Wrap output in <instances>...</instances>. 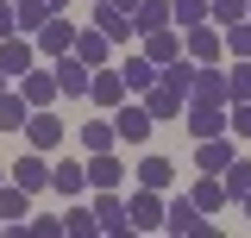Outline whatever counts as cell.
I'll return each instance as SVG.
<instances>
[{"label": "cell", "mask_w": 251, "mask_h": 238, "mask_svg": "<svg viewBox=\"0 0 251 238\" xmlns=\"http://www.w3.org/2000/svg\"><path fill=\"white\" fill-rule=\"evenodd\" d=\"M88 100H94V107H120V100H126V75L100 63V69H94V88H88Z\"/></svg>", "instance_id": "e0dca14e"}, {"label": "cell", "mask_w": 251, "mask_h": 238, "mask_svg": "<svg viewBox=\"0 0 251 238\" xmlns=\"http://www.w3.org/2000/svg\"><path fill=\"white\" fill-rule=\"evenodd\" d=\"M50 6H57V13H63V6H69V0H50Z\"/></svg>", "instance_id": "60d3db41"}, {"label": "cell", "mask_w": 251, "mask_h": 238, "mask_svg": "<svg viewBox=\"0 0 251 238\" xmlns=\"http://www.w3.org/2000/svg\"><path fill=\"white\" fill-rule=\"evenodd\" d=\"M170 182H176V163H170V157H145V163H138V188H157V194H163Z\"/></svg>", "instance_id": "4316f807"}, {"label": "cell", "mask_w": 251, "mask_h": 238, "mask_svg": "<svg viewBox=\"0 0 251 238\" xmlns=\"http://www.w3.org/2000/svg\"><path fill=\"white\" fill-rule=\"evenodd\" d=\"M25 119H31V100L19 88H6L0 94V132H25Z\"/></svg>", "instance_id": "44dd1931"}, {"label": "cell", "mask_w": 251, "mask_h": 238, "mask_svg": "<svg viewBox=\"0 0 251 238\" xmlns=\"http://www.w3.org/2000/svg\"><path fill=\"white\" fill-rule=\"evenodd\" d=\"M75 57L88 63V69H100V63L113 57V38H107L100 25H82V31H75Z\"/></svg>", "instance_id": "2e32d148"}, {"label": "cell", "mask_w": 251, "mask_h": 238, "mask_svg": "<svg viewBox=\"0 0 251 238\" xmlns=\"http://www.w3.org/2000/svg\"><path fill=\"white\" fill-rule=\"evenodd\" d=\"M19 94H25V100H31V107H50V100H57V69H38V63H31V69H25V75H19Z\"/></svg>", "instance_id": "4fadbf2b"}, {"label": "cell", "mask_w": 251, "mask_h": 238, "mask_svg": "<svg viewBox=\"0 0 251 238\" xmlns=\"http://www.w3.org/2000/svg\"><path fill=\"white\" fill-rule=\"evenodd\" d=\"M226 125H232V138H251V100H232L226 107Z\"/></svg>", "instance_id": "d590c367"}, {"label": "cell", "mask_w": 251, "mask_h": 238, "mask_svg": "<svg viewBox=\"0 0 251 238\" xmlns=\"http://www.w3.org/2000/svg\"><path fill=\"white\" fill-rule=\"evenodd\" d=\"M13 31H19V6H13V0H0V38H13Z\"/></svg>", "instance_id": "8d00e7d4"}, {"label": "cell", "mask_w": 251, "mask_h": 238, "mask_svg": "<svg viewBox=\"0 0 251 238\" xmlns=\"http://www.w3.org/2000/svg\"><path fill=\"white\" fill-rule=\"evenodd\" d=\"M0 69H6L13 82H19V75L31 69V44H25V31H13V38H0Z\"/></svg>", "instance_id": "d6986e66"}, {"label": "cell", "mask_w": 251, "mask_h": 238, "mask_svg": "<svg viewBox=\"0 0 251 238\" xmlns=\"http://www.w3.org/2000/svg\"><path fill=\"white\" fill-rule=\"evenodd\" d=\"M25 201H31V188L6 182V188H0V219H25Z\"/></svg>", "instance_id": "d6a6232c"}, {"label": "cell", "mask_w": 251, "mask_h": 238, "mask_svg": "<svg viewBox=\"0 0 251 238\" xmlns=\"http://www.w3.org/2000/svg\"><path fill=\"white\" fill-rule=\"evenodd\" d=\"M232 157H239V150H232V138H226V132H220V138H195V169H207V176H220Z\"/></svg>", "instance_id": "7c38bea8"}, {"label": "cell", "mask_w": 251, "mask_h": 238, "mask_svg": "<svg viewBox=\"0 0 251 238\" xmlns=\"http://www.w3.org/2000/svg\"><path fill=\"white\" fill-rule=\"evenodd\" d=\"M163 232H182L188 238V232H214V226H207V213L182 194V201H170V213H163Z\"/></svg>", "instance_id": "5bb4252c"}, {"label": "cell", "mask_w": 251, "mask_h": 238, "mask_svg": "<svg viewBox=\"0 0 251 238\" xmlns=\"http://www.w3.org/2000/svg\"><path fill=\"white\" fill-rule=\"evenodd\" d=\"M13 182H19V188H31V194H44V188H50V163H44V150L25 144V157L13 163Z\"/></svg>", "instance_id": "9a60e30c"}, {"label": "cell", "mask_w": 251, "mask_h": 238, "mask_svg": "<svg viewBox=\"0 0 251 238\" xmlns=\"http://www.w3.org/2000/svg\"><path fill=\"white\" fill-rule=\"evenodd\" d=\"M239 207H245V213H251V194H245V201H239Z\"/></svg>", "instance_id": "b9f144b4"}, {"label": "cell", "mask_w": 251, "mask_h": 238, "mask_svg": "<svg viewBox=\"0 0 251 238\" xmlns=\"http://www.w3.org/2000/svg\"><path fill=\"white\" fill-rule=\"evenodd\" d=\"M126 213H132V232H163V194L157 188H138V194H126Z\"/></svg>", "instance_id": "7a4b0ae2"}, {"label": "cell", "mask_w": 251, "mask_h": 238, "mask_svg": "<svg viewBox=\"0 0 251 238\" xmlns=\"http://www.w3.org/2000/svg\"><path fill=\"white\" fill-rule=\"evenodd\" d=\"M113 144H120V125H113V119H88V125H82V150H88V157L94 150H113Z\"/></svg>", "instance_id": "484cf974"}, {"label": "cell", "mask_w": 251, "mask_h": 238, "mask_svg": "<svg viewBox=\"0 0 251 238\" xmlns=\"http://www.w3.org/2000/svg\"><path fill=\"white\" fill-rule=\"evenodd\" d=\"M188 100H207V107H232V100H226V69H214V63H195Z\"/></svg>", "instance_id": "5b68a950"}, {"label": "cell", "mask_w": 251, "mask_h": 238, "mask_svg": "<svg viewBox=\"0 0 251 238\" xmlns=\"http://www.w3.org/2000/svg\"><path fill=\"white\" fill-rule=\"evenodd\" d=\"M226 50H232V57H251V19L226 25Z\"/></svg>", "instance_id": "e575fe53"}, {"label": "cell", "mask_w": 251, "mask_h": 238, "mask_svg": "<svg viewBox=\"0 0 251 238\" xmlns=\"http://www.w3.org/2000/svg\"><path fill=\"white\" fill-rule=\"evenodd\" d=\"M57 88L69 94V100H82V94L94 88V69H88L82 57H75V50H69V57H57Z\"/></svg>", "instance_id": "8fae6325"}, {"label": "cell", "mask_w": 251, "mask_h": 238, "mask_svg": "<svg viewBox=\"0 0 251 238\" xmlns=\"http://www.w3.org/2000/svg\"><path fill=\"white\" fill-rule=\"evenodd\" d=\"M75 31H82V19H63V13H50V25L38 31V50H44V57H69V50H75Z\"/></svg>", "instance_id": "8992f818"}, {"label": "cell", "mask_w": 251, "mask_h": 238, "mask_svg": "<svg viewBox=\"0 0 251 238\" xmlns=\"http://www.w3.org/2000/svg\"><path fill=\"white\" fill-rule=\"evenodd\" d=\"M182 119H188L195 138H220V132H232V125H226V107H207V100H188Z\"/></svg>", "instance_id": "30bf717a"}, {"label": "cell", "mask_w": 251, "mask_h": 238, "mask_svg": "<svg viewBox=\"0 0 251 238\" xmlns=\"http://www.w3.org/2000/svg\"><path fill=\"white\" fill-rule=\"evenodd\" d=\"M132 25H138V38H145V31H163V25H176V19H170V0H138Z\"/></svg>", "instance_id": "603a6c76"}, {"label": "cell", "mask_w": 251, "mask_h": 238, "mask_svg": "<svg viewBox=\"0 0 251 238\" xmlns=\"http://www.w3.org/2000/svg\"><path fill=\"white\" fill-rule=\"evenodd\" d=\"M145 57H151L157 69H170V63L182 57V44H176V25H163V31H145Z\"/></svg>", "instance_id": "ffe728a7"}, {"label": "cell", "mask_w": 251, "mask_h": 238, "mask_svg": "<svg viewBox=\"0 0 251 238\" xmlns=\"http://www.w3.org/2000/svg\"><path fill=\"white\" fill-rule=\"evenodd\" d=\"M220 182H226L232 201H245V194H251V157H232V163L220 169Z\"/></svg>", "instance_id": "83f0119b"}, {"label": "cell", "mask_w": 251, "mask_h": 238, "mask_svg": "<svg viewBox=\"0 0 251 238\" xmlns=\"http://www.w3.org/2000/svg\"><path fill=\"white\" fill-rule=\"evenodd\" d=\"M25 144H31V150H57V144H63V119L50 113V107H31V119H25Z\"/></svg>", "instance_id": "ba28073f"}, {"label": "cell", "mask_w": 251, "mask_h": 238, "mask_svg": "<svg viewBox=\"0 0 251 238\" xmlns=\"http://www.w3.org/2000/svg\"><path fill=\"white\" fill-rule=\"evenodd\" d=\"M50 188H57V194H69V201H75V194L88 188V163H50Z\"/></svg>", "instance_id": "7402d4cb"}, {"label": "cell", "mask_w": 251, "mask_h": 238, "mask_svg": "<svg viewBox=\"0 0 251 238\" xmlns=\"http://www.w3.org/2000/svg\"><path fill=\"white\" fill-rule=\"evenodd\" d=\"M88 25H100L107 38H113V44H132V38H138V25H132V13H120L113 0H100V6H94V13H88Z\"/></svg>", "instance_id": "9c48e42d"}, {"label": "cell", "mask_w": 251, "mask_h": 238, "mask_svg": "<svg viewBox=\"0 0 251 238\" xmlns=\"http://www.w3.org/2000/svg\"><path fill=\"white\" fill-rule=\"evenodd\" d=\"M113 6H120V13H138V0H113Z\"/></svg>", "instance_id": "74e56055"}, {"label": "cell", "mask_w": 251, "mask_h": 238, "mask_svg": "<svg viewBox=\"0 0 251 238\" xmlns=\"http://www.w3.org/2000/svg\"><path fill=\"white\" fill-rule=\"evenodd\" d=\"M6 176H13V163H0V188H6Z\"/></svg>", "instance_id": "f35d334b"}, {"label": "cell", "mask_w": 251, "mask_h": 238, "mask_svg": "<svg viewBox=\"0 0 251 238\" xmlns=\"http://www.w3.org/2000/svg\"><path fill=\"white\" fill-rule=\"evenodd\" d=\"M94 219H100L107 238H132V213H126L120 188H94Z\"/></svg>", "instance_id": "6da1fadb"}, {"label": "cell", "mask_w": 251, "mask_h": 238, "mask_svg": "<svg viewBox=\"0 0 251 238\" xmlns=\"http://www.w3.org/2000/svg\"><path fill=\"white\" fill-rule=\"evenodd\" d=\"M94 232H100L94 207H69V213H63V238H94Z\"/></svg>", "instance_id": "4dcf8cb0"}, {"label": "cell", "mask_w": 251, "mask_h": 238, "mask_svg": "<svg viewBox=\"0 0 251 238\" xmlns=\"http://www.w3.org/2000/svg\"><path fill=\"white\" fill-rule=\"evenodd\" d=\"M226 100H251V57H239L226 69Z\"/></svg>", "instance_id": "1f68e13d"}, {"label": "cell", "mask_w": 251, "mask_h": 238, "mask_svg": "<svg viewBox=\"0 0 251 238\" xmlns=\"http://www.w3.org/2000/svg\"><path fill=\"white\" fill-rule=\"evenodd\" d=\"M145 107H151V119H176L188 107V88L182 82H170V75H157L151 88H145Z\"/></svg>", "instance_id": "3957f363"}, {"label": "cell", "mask_w": 251, "mask_h": 238, "mask_svg": "<svg viewBox=\"0 0 251 238\" xmlns=\"http://www.w3.org/2000/svg\"><path fill=\"white\" fill-rule=\"evenodd\" d=\"M188 201H195L201 213H220L232 194H226V182H220V176H207V182H195V188H188Z\"/></svg>", "instance_id": "d4e9b609"}, {"label": "cell", "mask_w": 251, "mask_h": 238, "mask_svg": "<svg viewBox=\"0 0 251 238\" xmlns=\"http://www.w3.org/2000/svg\"><path fill=\"white\" fill-rule=\"evenodd\" d=\"M13 6H19V31H25V38H38V31L50 25V13H57L50 0H13Z\"/></svg>", "instance_id": "cb8c5ba5"}, {"label": "cell", "mask_w": 251, "mask_h": 238, "mask_svg": "<svg viewBox=\"0 0 251 238\" xmlns=\"http://www.w3.org/2000/svg\"><path fill=\"white\" fill-rule=\"evenodd\" d=\"M120 75H126V88H138V94H145L157 75H163V69H157L151 57H126V69H120Z\"/></svg>", "instance_id": "f546056e"}, {"label": "cell", "mask_w": 251, "mask_h": 238, "mask_svg": "<svg viewBox=\"0 0 251 238\" xmlns=\"http://www.w3.org/2000/svg\"><path fill=\"white\" fill-rule=\"evenodd\" d=\"M120 182H126V163L113 150H94L88 157V188H120Z\"/></svg>", "instance_id": "ac0fdd59"}, {"label": "cell", "mask_w": 251, "mask_h": 238, "mask_svg": "<svg viewBox=\"0 0 251 238\" xmlns=\"http://www.w3.org/2000/svg\"><path fill=\"white\" fill-rule=\"evenodd\" d=\"M113 125H120V138L126 144H151V107H132V100H120V107H113Z\"/></svg>", "instance_id": "52a82bcc"}, {"label": "cell", "mask_w": 251, "mask_h": 238, "mask_svg": "<svg viewBox=\"0 0 251 238\" xmlns=\"http://www.w3.org/2000/svg\"><path fill=\"white\" fill-rule=\"evenodd\" d=\"M207 19L226 31V25H239V19H251V0H207Z\"/></svg>", "instance_id": "f1b7e54d"}, {"label": "cell", "mask_w": 251, "mask_h": 238, "mask_svg": "<svg viewBox=\"0 0 251 238\" xmlns=\"http://www.w3.org/2000/svg\"><path fill=\"white\" fill-rule=\"evenodd\" d=\"M182 50H188V57H195V63H220V57H226V31H220V25H207V19H201V25H188V38H182Z\"/></svg>", "instance_id": "277c9868"}, {"label": "cell", "mask_w": 251, "mask_h": 238, "mask_svg": "<svg viewBox=\"0 0 251 238\" xmlns=\"http://www.w3.org/2000/svg\"><path fill=\"white\" fill-rule=\"evenodd\" d=\"M170 19H176V25H201V19H207V0H170Z\"/></svg>", "instance_id": "836d02e7"}, {"label": "cell", "mask_w": 251, "mask_h": 238, "mask_svg": "<svg viewBox=\"0 0 251 238\" xmlns=\"http://www.w3.org/2000/svg\"><path fill=\"white\" fill-rule=\"evenodd\" d=\"M6 82H13V75H6V69H0V94H6Z\"/></svg>", "instance_id": "ab89813d"}]
</instances>
